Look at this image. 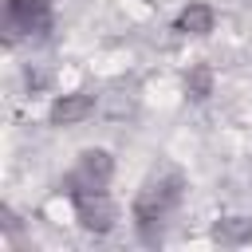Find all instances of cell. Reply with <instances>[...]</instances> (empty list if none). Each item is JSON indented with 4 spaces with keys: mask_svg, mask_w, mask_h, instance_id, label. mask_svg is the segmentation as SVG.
<instances>
[{
    "mask_svg": "<svg viewBox=\"0 0 252 252\" xmlns=\"http://www.w3.org/2000/svg\"><path fill=\"white\" fill-rule=\"evenodd\" d=\"M181 189H185V181H181V173H173V169L146 177L142 189H138V197H134V224H138L142 232H150L158 220H165V217L173 213V205L181 201Z\"/></svg>",
    "mask_w": 252,
    "mask_h": 252,
    "instance_id": "cell-1",
    "label": "cell"
},
{
    "mask_svg": "<svg viewBox=\"0 0 252 252\" xmlns=\"http://www.w3.org/2000/svg\"><path fill=\"white\" fill-rule=\"evenodd\" d=\"M110 177H114V158L106 150H83L79 161H75V169L63 177L59 193L75 197V193H87V189H106Z\"/></svg>",
    "mask_w": 252,
    "mask_h": 252,
    "instance_id": "cell-2",
    "label": "cell"
},
{
    "mask_svg": "<svg viewBox=\"0 0 252 252\" xmlns=\"http://www.w3.org/2000/svg\"><path fill=\"white\" fill-rule=\"evenodd\" d=\"M4 32H8V43H16L20 35L51 32V0H8Z\"/></svg>",
    "mask_w": 252,
    "mask_h": 252,
    "instance_id": "cell-3",
    "label": "cell"
},
{
    "mask_svg": "<svg viewBox=\"0 0 252 252\" xmlns=\"http://www.w3.org/2000/svg\"><path fill=\"white\" fill-rule=\"evenodd\" d=\"M71 205H75L79 224H83L87 232H94V236H106V232L118 224V209H114V201L106 197V189L75 193V197H71Z\"/></svg>",
    "mask_w": 252,
    "mask_h": 252,
    "instance_id": "cell-4",
    "label": "cell"
},
{
    "mask_svg": "<svg viewBox=\"0 0 252 252\" xmlns=\"http://www.w3.org/2000/svg\"><path fill=\"white\" fill-rule=\"evenodd\" d=\"M94 110V98L91 94H83V91H75V94H59L55 102H51V126H75V122H83L87 114Z\"/></svg>",
    "mask_w": 252,
    "mask_h": 252,
    "instance_id": "cell-5",
    "label": "cell"
},
{
    "mask_svg": "<svg viewBox=\"0 0 252 252\" xmlns=\"http://www.w3.org/2000/svg\"><path fill=\"white\" fill-rule=\"evenodd\" d=\"M173 32H181V35H209V32H213V8H209V4H189V8H181L177 20H173Z\"/></svg>",
    "mask_w": 252,
    "mask_h": 252,
    "instance_id": "cell-6",
    "label": "cell"
},
{
    "mask_svg": "<svg viewBox=\"0 0 252 252\" xmlns=\"http://www.w3.org/2000/svg\"><path fill=\"white\" fill-rule=\"evenodd\" d=\"M213 240L217 244H248L252 240V220L248 217H224L213 224Z\"/></svg>",
    "mask_w": 252,
    "mask_h": 252,
    "instance_id": "cell-7",
    "label": "cell"
},
{
    "mask_svg": "<svg viewBox=\"0 0 252 252\" xmlns=\"http://www.w3.org/2000/svg\"><path fill=\"white\" fill-rule=\"evenodd\" d=\"M185 94L189 98H209L213 94V71L205 63H197V67L185 71Z\"/></svg>",
    "mask_w": 252,
    "mask_h": 252,
    "instance_id": "cell-8",
    "label": "cell"
}]
</instances>
